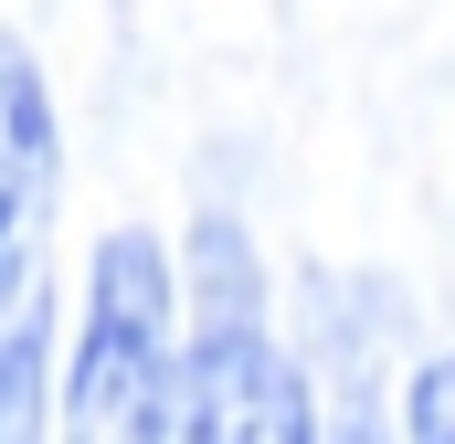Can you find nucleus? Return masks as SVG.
Wrapping results in <instances>:
<instances>
[{
  "label": "nucleus",
  "mask_w": 455,
  "mask_h": 444,
  "mask_svg": "<svg viewBox=\"0 0 455 444\" xmlns=\"http://www.w3.org/2000/svg\"><path fill=\"white\" fill-rule=\"evenodd\" d=\"M202 318L170 349V444H318L307 381L265 329L254 243L233 212H202Z\"/></svg>",
  "instance_id": "f257e3e1"
},
{
  "label": "nucleus",
  "mask_w": 455,
  "mask_h": 444,
  "mask_svg": "<svg viewBox=\"0 0 455 444\" xmlns=\"http://www.w3.org/2000/svg\"><path fill=\"white\" fill-rule=\"evenodd\" d=\"M170 254L148 233H107L64 370V444H170Z\"/></svg>",
  "instance_id": "f03ea898"
},
{
  "label": "nucleus",
  "mask_w": 455,
  "mask_h": 444,
  "mask_svg": "<svg viewBox=\"0 0 455 444\" xmlns=\"http://www.w3.org/2000/svg\"><path fill=\"white\" fill-rule=\"evenodd\" d=\"M43 212H53V96H43V64L0 32V307L32 286Z\"/></svg>",
  "instance_id": "7ed1b4c3"
},
{
  "label": "nucleus",
  "mask_w": 455,
  "mask_h": 444,
  "mask_svg": "<svg viewBox=\"0 0 455 444\" xmlns=\"http://www.w3.org/2000/svg\"><path fill=\"white\" fill-rule=\"evenodd\" d=\"M403 424H413V444H455V360H424V370H413Z\"/></svg>",
  "instance_id": "20e7f679"
}]
</instances>
